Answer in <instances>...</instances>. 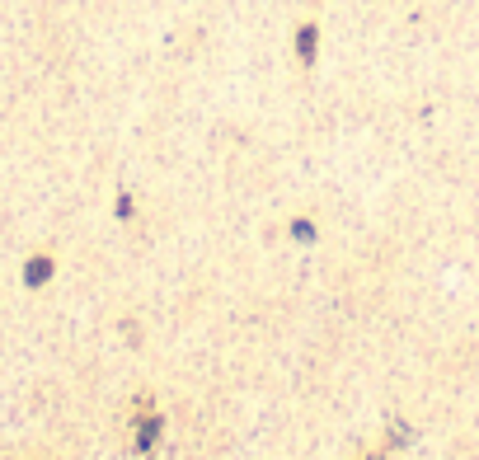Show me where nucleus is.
Masks as SVG:
<instances>
[{"label": "nucleus", "instance_id": "f257e3e1", "mask_svg": "<svg viewBox=\"0 0 479 460\" xmlns=\"http://www.w3.org/2000/svg\"><path fill=\"white\" fill-rule=\"evenodd\" d=\"M47 272H52V268H47V263H34V268H29V282H43Z\"/></svg>", "mask_w": 479, "mask_h": 460}]
</instances>
